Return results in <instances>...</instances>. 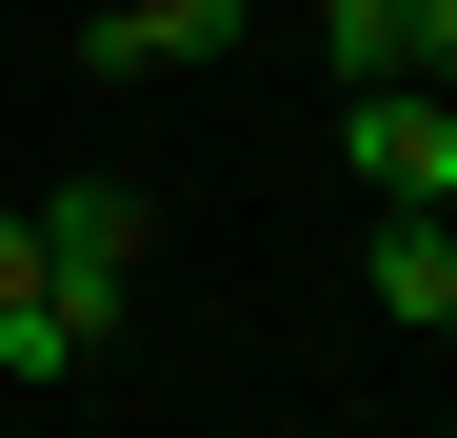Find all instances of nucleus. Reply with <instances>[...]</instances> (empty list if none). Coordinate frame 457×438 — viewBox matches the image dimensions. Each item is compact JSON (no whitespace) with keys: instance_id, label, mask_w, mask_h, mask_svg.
Segmentation results:
<instances>
[{"instance_id":"obj_1","label":"nucleus","mask_w":457,"mask_h":438,"mask_svg":"<svg viewBox=\"0 0 457 438\" xmlns=\"http://www.w3.org/2000/svg\"><path fill=\"white\" fill-rule=\"evenodd\" d=\"M338 160L378 180V219L457 199V80H338Z\"/></svg>"},{"instance_id":"obj_2","label":"nucleus","mask_w":457,"mask_h":438,"mask_svg":"<svg viewBox=\"0 0 457 438\" xmlns=\"http://www.w3.org/2000/svg\"><path fill=\"white\" fill-rule=\"evenodd\" d=\"M219 40H239V0H80V60H100V80H199Z\"/></svg>"},{"instance_id":"obj_3","label":"nucleus","mask_w":457,"mask_h":438,"mask_svg":"<svg viewBox=\"0 0 457 438\" xmlns=\"http://www.w3.org/2000/svg\"><path fill=\"white\" fill-rule=\"evenodd\" d=\"M21 219H40V279H100V299L139 279V240H160L139 180H60V199H21Z\"/></svg>"},{"instance_id":"obj_4","label":"nucleus","mask_w":457,"mask_h":438,"mask_svg":"<svg viewBox=\"0 0 457 438\" xmlns=\"http://www.w3.org/2000/svg\"><path fill=\"white\" fill-rule=\"evenodd\" d=\"M100 339H120V299H100V279H21V299H0V379H80Z\"/></svg>"},{"instance_id":"obj_5","label":"nucleus","mask_w":457,"mask_h":438,"mask_svg":"<svg viewBox=\"0 0 457 438\" xmlns=\"http://www.w3.org/2000/svg\"><path fill=\"white\" fill-rule=\"evenodd\" d=\"M378 319L457 339V240H437V219H378Z\"/></svg>"},{"instance_id":"obj_6","label":"nucleus","mask_w":457,"mask_h":438,"mask_svg":"<svg viewBox=\"0 0 457 438\" xmlns=\"http://www.w3.org/2000/svg\"><path fill=\"white\" fill-rule=\"evenodd\" d=\"M398 40H418V0H319V60H338V80H398Z\"/></svg>"},{"instance_id":"obj_7","label":"nucleus","mask_w":457,"mask_h":438,"mask_svg":"<svg viewBox=\"0 0 457 438\" xmlns=\"http://www.w3.org/2000/svg\"><path fill=\"white\" fill-rule=\"evenodd\" d=\"M398 80H457V0H418V40H398Z\"/></svg>"},{"instance_id":"obj_8","label":"nucleus","mask_w":457,"mask_h":438,"mask_svg":"<svg viewBox=\"0 0 457 438\" xmlns=\"http://www.w3.org/2000/svg\"><path fill=\"white\" fill-rule=\"evenodd\" d=\"M21 279H40V219H21V199H0V299H21Z\"/></svg>"},{"instance_id":"obj_9","label":"nucleus","mask_w":457,"mask_h":438,"mask_svg":"<svg viewBox=\"0 0 457 438\" xmlns=\"http://www.w3.org/2000/svg\"><path fill=\"white\" fill-rule=\"evenodd\" d=\"M437 240H457V199H437Z\"/></svg>"},{"instance_id":"obj_10","label":"nucleus","mask_w":457,"mask_h":438,"mask_svg":"<svg viewBox=\"0 0 457 438\" xmlns=\"http://www.w3.org/2000/svg\"><path fill=\"white\" fill-rule=\"evenodd\" d=\"M60 21H80V0H60Z\"/></svg>"}]
</instances>
